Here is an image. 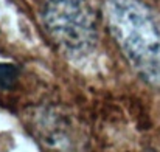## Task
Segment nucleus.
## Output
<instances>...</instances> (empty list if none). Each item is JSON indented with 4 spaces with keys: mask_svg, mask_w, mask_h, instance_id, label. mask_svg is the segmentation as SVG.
<instances>
[{
    "mask_svg": "<svg viewBox=\"0 0 160 152\" xmlns=\"http://www.w3.org/2000/svg\"><path fill=\"white\" fill-rule=\"evenodd\" d=\"M104 19L138 76L160 89V19L138 0H106Z\"/></svg>",
    "mask_w": 160,
    "mask_h": 152,
    "instance_id": "f257e3e1",
    "label": "nucleus"
},
{
    "mask_svg": "<svg viewBox=\"0 0 160 152\" xmlns=\"http://www.w3.org/2000/svg\"><path fill=\"white\" fill-rule=\"evenodd\" d=\"M42 17L50 37L65 53L78 57L95 48L97 14L87 0H47Z\"/></svg>",
    "mask_w": 160,
    "mask_h": 152,
    "instance_id": "f03ea898",
    "label": "nucleus"
},
{
    "mask_svg": "<svg viewBox=\"0 0 160 152\" xmlns=\"http://www.w3.org/2000/svg\"><path fill=\"white\" fill-rule=\"evenodd\" d=\"M19 76V68L12 64H0V89H11Z\"/></svg>",
    "mask_w": 160,
    "mask_h": 152,
    "instance_id": "7ed1b4c3",
    "label": "nucleus"
}]
</instances>
